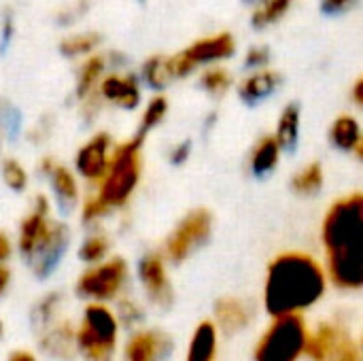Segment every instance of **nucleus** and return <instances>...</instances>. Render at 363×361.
Listing matches in <instances>:
<instances>
[{"label": "nucleus", "instance_id": "obj_40", "mask_svg": "<svg viewBox=\"0 0 363 361\" xmlns=\"http://www.w3.org/2000/svg\"><path fill=\"white\" fill-rule=\"evenodd\" d=\"M189 153H191V143H189V140H183V143L174 145V149L170 151V162H172L174 166L185 164V162L189 160Z\"/></svg>", "mask_w": 363, "mask_h": 361}, {"label": "nucleus", "instance_id": "obj_20", "mask_svg": "<svg viewBox=\"0 0 363 361\" xmlns=\"http://www.w3.org/2000/svg\"><path fill=\"white\" fill-rule=\"evenodd\" d=\"M219 349V330L213 321H202L189 340L185 361H215Z\"/></svg>", "mask_w": 363, "mask_h": 361}, {"label": "nucleus", "instance_id": "obj_12", "mask_svg": "<svg viewBox=\"0 0 363 361\" xmlns=\"http://www.w3.org/2000/svg\"><path fill=\"white\" fill-rule=\"evenodd\" d=\"M138 281L147 298L160 306L168 309L172 304V283L166 272V260L160 253H147L138 262Z\"/></svg>", "mask_w": 363, "mask_h": 361}, {"label": "nucleus", "instance_id": "obj_11", "mask_svg": "<svg viewBox=\"0 0 363 361\" xmlns=\"http://www.w3.org/2000/svg\"><path fill=\"white\" fill-rule=\"evenodd\" d=\"M111 153H113V140L106 132H100L91 136L74 157V168L81 179H85L91 185H100L104 179L108 164H111Z\"/></svg>", "mask_w": 363, "mask_h": 361}, {"label": "nucleus", "instance_id": "obj_19", "mask_svg": "<svg viewBox=\"0 0 363 361\" xmlns=\"http://www.w3.org/2000/svg\"><path fill=\"white\" fill-rule=\"evenodd\" d=\"M279 85H281L279 72L268 70V68L255 70L253 74L242 79V83L238 85V96L247 104H257V102L266 100L268 96H272Z\"/></svg>", "mask_w": 363, "mask_h": 361}, {"label": "nucleus", "instance_id": "obj_39", "mask_svg": "<svg viewBox=\"0 0 363 361\" xmlns=\"http://www.w3.org/2000/svg\"><path fill=\"white\" fill-rule=\"evenodd\" d=\"M357 0H321V11L328 15H338L351 9Z\"/></svg>", "mask_w": 363, "mask_h": 361}, {"label": "nucleus", "instance_id": "obj_2", "mask_svg": "<svg viewBox=\"0 0 363 361\" xmlns=\"http://www.w3.org/2000/svg\"><path fill=\"white\" fill-rule=\"evenodd\" d=\"M330 281L321 260L304 251L277 255L264 279V309L272 317H304L328 294Z\"/></svg>", "mask_w": 363, "mask_h": 361}, {"label": "nucleus", "instance_id": "obj_13", "mask_svg": "<svg viewBox=\"0 0 363 361\" xmlns=\"http://www.w3.org/2000/svg\"><path fill=\"white\" fill-rule=\"evenodd\" d=\"M215 319V328L219 330V334H240L245 332L253 319H255V309L242 300V298H236V296H225L221 298L217 304H215V311H213Z\"/></svg>", "mask_w": 363, "mask_h": 361}, {"label": "nucleus", "instance_id": "obj_17", "mask_svg": "<svg viewBox=\"0 0 363 361\" xmlns=\"http://www.w3.org/2000/svg\"><path fill=\"white\" fill-rule=\"evenodd\" d=\"M98 96L121 109H136L140 102V87L134 74H108L98 85Z\"/></svg>", "mask_w": 363, "mask_h": 361}, {"label": "nucleus", "instance_id": "obj_6", "mask_svg": "<svg viewBox=\"0 0 363 361\" xmlns=\"http://www.w3.org/2000/svg\"><path fill=\"white\" fill-rule=\"evenodd\" d=\"M306 357L311 361H363V349L345 323L323 321L311 330Z\"/></svg>", "mask_w": 363, "mask_h": 361}, {"label": "nucleus", "instance_id": "obj_31", "mask_svg": "<svg viewBox=\"0 0 363 361\" xmlns=\"http://www.w3.org/2000/svg\"><path fill=\"white\" fill-rule=\"evenodd\" d=\"M166 113H168V100H166L164 96H155V98H151V100H149V104H147V109H145V113H143L140 128H138V136H143V138H145L153 128H157V126L164 121Z\"/></svg>", "mask_w": 363, "mask_h": 361}, {"label": "nucleus", "instance_id": "obj_36", "mask_svg": "<svg viewBox=\"0 0 363 361\" xmlns=\"http://www.w3.org/2000/svg\"><path fill=\"white\" fill-rule=\"evenodd\" d=\"M106 215H111V209H108L102 200H98L96 196L89 198V200L83 204V211H81L83 223H96V221L104 219Z\"/></svg>", "mask_w": 363, "mask_h": 361}, {"label": "nucleus", "instance_id": "obj_37", "mask_svg": "<svg viewBox=\"0 0 363 361\" xmlns=\"http://www.w3.org/2000/svg\"><path fill=\"white\" fill-rule=\"evenodd\" d=\"M268 60H270V51H268V47H264V45H255V47H251V49L247 51L245 64H247L249 68L264 70V66L268 64Z\"/></svg>", "mask_w": 363, "mask_h": 361}, {"label": "nucleus", "instance_id": "obj_41", "mask_svg": "<svg viewBox=\"0 0 363 361\" xmlns=\"http://www.w3.org/2000/svg\"><path fill=\"white\" fill-rule=\"evenodd\" d=\"M13 253V245L9 240V236L4 232H0V264H4Z\"/></svg>", "mask_w": 363, "mask_h": 361}, {"label": "nucleus", "instance_id": "obj_44", "mask_svg": "<svg viewBox=\"0 0 363 361\" xmlns=\"http://www.w3.org/2000/svg\"><path fill=\"white\" fill-rule=\"evenodd\" d=\"M6 361H36V357L30 351H13Z\"/></svg>", "mask_w": 363, "mask_h": 361}, {"label": "nucleus", "instance_id": "obj_43", "mask_svg": "<svg viewBox=\"0 0 363 361\" xmlns=\"http://www.w3.org/2000/svg\"><path fill=\"white\" fill-rule=\"evenodd\" d=\"M353 100L359 109H363V77L353 85Z\"/></svg>", "mask_w": 363, "mask_h": 361}, {"label": "nucleus", "instance_id": "obj_5", "mask_svg": "<svg viewBox=\"0 0 363 361\" xmlns=\"http://www.w3.org/2000/svg\"><path fill=\"white\" fill-rule=\"evenodd\" d=\"M311 328L304 317H272L257 338L255 361H302L306 357Z\"/></svg>", "mask_w": 363, "mask_h": 361}, {"label": "nucleus", "instance_id": "obj_25", "mask_svg": "<svg viewBox=\"0 0 363 361\" xmlns=\"http://www.w3.org/2000/svg\"><path fill=\"white\" fill-rule=\"evenodd\" d=\"M323 183H325V172L319 162H311V164L302 166L291 177V189L298 196H315L321 191Z\"/></svg>", "mask_w": 363, "mask_h": 361}, {"label": "nucleus", "instance_id": "obj_29", "mask_svg": "<svg viewBox=\"0 0 363 361\" xmlns=\"http://www.w3.org/2000/svg\"><path fill=\"white\" fill-rule=\"evenodd\" d=\"M108 249H111V243L106 236L102 234H94L89 238H85L79 247V260L89 264V266H96V264H102L108 255Z\"/></svg>", "mask_w": 363, "mask_h": 361}, {"label": "nucleus", "instance_id": "obj_18", "mask_svg": "<svg viewBox=\"0 0 363 361\" xmlns=\"http://www.w3.org/2000/svg\"><path fill=\"white\" fill-rule=\"evenodd\" d=\"M38 338L40 349L55 360L68 361L77 355V330H72V326L64 319L47 328L43 334H38Z\"/></svg>", "mask_w": 363, "mask_h": 361}, {"label": "nucleus", "instance_id": "obj_7", "mask_svg": "<svg viewBox=\"0 0 363 361\" xmlns=\"http://www.w3.org/2000/svg\"><path fill=\"white\" fill-rule=\"evenodd\" d=\"M128 281V264L121 257L104 260L87 268L77 281V294L89 302L104 304L117 300Z\"/></svg>", "mask_w": 363, "mask_h": 361}, {"label": "nucleus", "instance_id": "obj_28", "mask_svg": "<svg viewBox=\"0 0 363 361\" xmlns=\"http://www.w3.org/2000/svg\"><path fill=\"white\" fill-rule=\"evenodd\" d=\"M289 6H291V0H264L253 11V17H251L253 28L262 30L270 23H277L279 19H283L287 15Z\"/></svg>", "mask_w": 363, "mask_h": 361}, {"label": "nucleus", "instance_id": "obj_35", "mask_svg": "<svg viewBox=\"0 0 363 361\" xmlns=\"http://www.w3.org/2000/svg\"><path fill=\"white\" fill-rule=\"evenodd\" d=\"M117 321L123 323V326H136L143 321V311L140 306L130 300V298H123L119 300V306H117Z\"/></svg>", "mask_w": 363, "mask_h": 361}, {"label": "nucleus", "instance_id": "obj_27", "mask_svg": "<svg viewBox=\"0 0 363 361\" xmlns=\"http://www.w3.org/2000/svg\"><path fill=\"white\" fill-rule=\"evenodd\" d=\"M143 79L149 87L153 89H164L174 77H172V70H170V60L168 57H162V55H155V57H149L143 66Z\"/></svg>", "mask_w": 363, "mask_h": 361}, {"label": "nucleus", "instance_id": "obj_26", "mask_svg": "<svg viewBox=\"0 0 363 361\" xmlns=\"http://www.w3.org/2000/svg\"><path fill=\"white\" fill-rule=\"evenodd\" d=\"M102 72H104V57H102V55H94V57H89V60L81 66L79 79H77V98H79L81 102L96 94L94 89L100 85Z\"/></svg>", "mask_w": 363, "mask_h": 361}, {"label": "nucleus", "instance_id": "obj_15", "mask_svg": "<svg viewBox=\"0 0 363 361\" xmlns=\"http://www.w3.org/2000/svg\"><path fill=\"white\" fill-rule=\"evenodd\" d=\"M170 351L172 340L166 334L157 330H143L128 340L123 349V361H166Z\"/></svg>", "mask_w": 363, "mask_h": 361}, {"label": "nucleus", "instance_id": "obj_21", "mask_svg": "<svg viewBox=\"0 0 363 361\" xmlns=\"http://www.w3.org/2000/svg\"><path fill=\"white\" fill-rule=\"evenodd\" d=\"M281 155H283V149L281 145L277 143V138L270 134V136H264L255 143V147L251 149V155H249V168L253 174L257 177H266L270 174L279 162H281Z\"/></svg>", "mask_w": 363, "mask_h": 361}, {"label": "nucleus", "instance_id": "obj_4", "mask_svg": "<svg viewBox=\"0 0 363 361\" xmlns=\"http://www.w3.org/2000/svg\"><path fill=\"white\" fill-rule=\"evenodd\" d=\"M119 338L117 315L106 304L89 302L77 328V353L83 361H113Z\"/></svg>", "mask_w": 363, "mask_h": 361}, {"label": "nucleus", "instance_id": "obj_1", "mask_svg": "<svg viewBox=\"0 0 363 361\" xmlns=\"http://www.w3.org/2000/svg\"><path fill=\"white\" fill-rule=\"evenodd\" d=\"M323 266L340 291L363 289V194L338 198L321 221Z\"/></svg>", "mask_w": 363, "mask_h": 361}, {"label": "nucleus", "instance_id": "obj_47", "mask_svg": "<svg viewBox=\"0 0 363 361\" xmlns=\"http://www.w3.org/2000/svg\"><path fill=\"white\" fill-rule=\"evenodd\" d=\"M359 343H362V349H363V336H362V340H359Z\"/></svg>", "mask_w": 363, "mask_h": 361}, {"label": "nucleus", "instance_id": "obj_16", "mask_svg": "<svg viewBox=\"0 0 363 361\" xmlns=\"http://www.w3.org/2000/svg\"><path fill=\"white\" fill-rule=\"evenodd\" d=\"M40 170L47 174V179L51 183V191H53L57 206L64 213H70L79 204V183H77V177L72 174V170H68L66 166L57 164L51 157L43 160Z\"/></svg>", "mask_w": 363, "mask_h": 361}, {"label": "nucleus", "instance_id": "obj_8", "mask_svg": "<svg viewBox=\"0 0 363 361\" xmlns=\"http://www.w3.org/2000/svg\"><path fill=\"white\" fill-rule=\"evenodd\" d=\"M211 234H213V215L206 209H194L179 221L174 232L168 236L164 247L166 260L174 264L185 262L202 245H206Z\"/></svg>", "mask_w": 363, "mask_h": 361}, {"label": "nucleus", "instance_id": "obj_38", "mask_svg": "<svg viewBox=\"0 0 363 361\" xmlns=\"http://www.w3.org/2000/svg\"><path fill=\"white\" fill-rule=\"evenodd\" d=\"M13 34H15L13 15H11V13H4L2 28H0V53H4V51H6V47L11 45V40H13Z\"/></svg>", "mask_w": 363, "mask_h": 361}, {"label": "nucleus", "instance_id": "obj_42", "mask_svg": "<svg viewBox=\"0 0 363 361\" xmlns=\"http://www.w3.org/2000/svg\"><path fill=\"white\" fill-rule=\"evenodd\" d=\"M9 283H11V272L0 264V298L4 296V291H6V287H9Z\"/></svg>", "mask_w": 363, "mask_h": 361}, {"label": "nucleus", "instance_id": "obj_34", "mask_svg": "<svg viewBox=\"0 0 363 361\" xmlns=\"http://www.w3.org/2000/svg\"><path fill=\"white\" fill-rule=\"evenodd\" d=\"M0 172H2V181H4V185H6L11 191L21 194V191L28 187V172H26V168H23V164H21V162H17V160L9 157V160H4V162H2Z\"/></svg>", "mask_w": 363, "mask_h": 361}, {"label": "nucleus", "instance_id": "obj_22", "mask_svg": "<svg viewBox=\"0 0 363 361\" xmlns=\"http://www.w3.org/2000/svg\"><path fill=\"white\" fill-rule=\"evenodd\" d=\"M362 126L353 115H340L334 119L332 128H330V140L336 149L340 151H349L353 153L359 138H362Z\"/></svg>", "mask_w": 363, "mask_h": 361}, {"label": "nucleus", "instance_id": "obj_46", "mask_svg": "<svg viewBox=\"0 0 363 361\" xmlns=\"http://www.w3.org/2000/svg\"><path fill=\"white\" fill-rule=\"evenodd\" d=\"M4 336V323H2V319H0V338Z\"/></svg>", "mask_w": 363, "mask_h": 361}, {"label": "nucleus", "instance_id": "obj_45", "mask_svg": "<svg viewBox=\"0 0 363 361\" xmlns=\"http://www.w3.org/2000/svg\"><path fill=\"white\" fill-rule=\"evenodd\" d=\"M355 157L359 160V162H363V134H362V138H359V143H357V147H355Z\"/></svg>", "mask_w": 363, "mask_h": 361}, {"label": "nucleus", "instance_id": "obj_33", "mask_svg": "<svg viewBox=\"0 0 363 361\" xmlns=\"http://www.w3.org/2000/svg\"><path fill=\"white\" fill-rule=\"evenodd\" d=\"M200 85L204 91H208L211 96H223L230 85H232V74L225 68L213 66L208 68L202 77H200Z\"/></svg>", "mask_w": 363, "mask_h": 361}, {"label": "nucleus", "instance_id": "obj_14", "mask_svg": "<svg viewBox=\"0 0 363 361\" xmlns=\"http://www.w3.org/2000/svg\"><path fill=\"white\" fill-rule=\"evenodd\" d=\"M49 226H51V219H49V200L45 196H36L34 198V209L23 217V221L19 226L17 247H19V253L23 255V260L45 238Z\"/></svg>", "mask_w": 363, "mask_h": 361}, {"label": "nucleus", "instance_id": "obj_24", "mask_svg": "<svg viewBox=\"0 0 363 361\" xmlns=\"http://www.w3.org/2000/svg\"><path fill=\"white\" fill-rule=\"evenodd\" d=\"M300 123H302V115H300V106L298 104H287L277 121V130H274V138L281 145V149H291L298 138H300Z\"/></svg>", "mask_w": 363, "mask_h": 361}, {"label": "nucleus", "instance_id": "obj_48", "mask_svg": "<svg viewBox=\"0 0 363 361\" xmlns=\"http://www.w3.org/2000/svg\"><path fill=\"white\" fill-rule=\"evenodd\" d=\"M0 143H2V136H0Z\"/></svg>", "mask_w": 363, "mask_h": 361}, {"label": "nucleus", "instance_id": "obj_32", "mask_svg": "<svg viewBox=\"0 0 363 361\" xmlns=\"http://www.w3.org/2000/svg\"><path fill=\"white\" fill-rule=\"evenodd\" d=\"M21 132V113L15 104L0 98V136L15 140Z\"/></svg>", "mask_w": 363, "mask_h": 361}, {"label": "nucleus", "instance_id": "obj_9", "mask_svg": "<svg viewBox=\"0 0 363 361\" xmlns=\"http://www.w3.org/2000/svg\"><path fill=\"white\" fill-rule=\"evenodd\" d=\"M236 51V40L230 32H221L215 36H206L196 40L191 47H187L185 51L168 57L170 60V70L172 77H187L189 72L196 70V66L200 64H211V62H219L230 57Z\"/></svg>", "mask_w": 363, "mask_h": 361}, {"label": "nucleus", "instance_id": "obj_3", "mask_svg": "<svg viewBox=\"0 0 363 361\" xmlns=\"http://www.w3.org/2000/svg\"><path fill=\"white\" fill-rule=\"evenodd\" d=\"M143 143H145V138L136 134L134 138L113 147L108 170H106L104 179L100 181L98 194H96V198L102 200L111 211L125 206L140 183Z\"/></svg>", "mask_w": 363, "mask_h": 361}, {"label": "nucleus", "instance_id": "obj_10", "mask_svg": "<svg viewBox=\"0 0 363 361\" xmlns=\"http://www.w3.org/2000/svg\"><path fill=\"white\" fill-rule=\"evenodd\" d=\"M70 247V230L62 221H51L45 238L36 245V249L26 257L30 270L38 279H47L62 262L64 253Z\"/></svg>", "mask_w": 363, "mask_h": 361}, {"label": "nucleus", "instance_id": "obj_30", "mask_svg": "<svg viewBox=\"0 0 363 361\" xmlns=\"http://www.w3.org/2000/svg\"><path fill=\"white\" fill-rule=\"evenodd\" d=\"M100 43V34L96 32H81V34H72L68 38L62 40L60 51L66 57H77V55H85L91 49H96Z\"/></svg>", "mask_w": 363, "mask_h": 361}, {"label": "nucleus", "instance_id": "obj_23", "mask_svg": "<svg viewBox=\"0 0 363 361\" xmlns=\"http://www.w3.org/2000/svg\"><path fill=\"white\" fill-rule=\"evenodd\" d=\"M62 302H64V296L62 294H49L45 296L38 304L32 306V313H30V321H32V330L36 334H43L47 328H51L53 323H57L62 317Z\"/></svg>", "mask_w": 363, "mask_h": 361}]
</instances>
